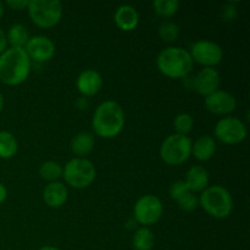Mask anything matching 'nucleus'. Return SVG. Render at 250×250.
I'll list each match as a JSON object with an SVG mask.
<instances>
[{
    "label": "nucleus",
    "mask_w": 250,
    "mask_h": 250,
    "mask_svg": "<svg viewBox=\"0 0 250 250\" xmlns=\"http://www.w3.org/2000/svg\"><path fill=\"white\" fill-rule=\"evenodd\" d=\"M28 0H7L6 5L11 7L12 10H17V11H21V10L26 9L28 6Z\"/></svg>",
    "instance_id": "nucleus-29"
},
{
    "label": "nucleus",
    "mask_w": 250,
    "mask_h": 250,
    "mask_svg": "<svg viewBox=\"0 0 250 250\" xmlns=\"http://www.w3.org/2000/svg\"><path fill=\"white\" fill-rule=\"evenodd\" d=\"M2 107H4V97H2V94L0 93V112H1Z\"/></svg>",
    "instance_id": "nucleus-34"
},
{
    "label": "nucleus",
    "mask_w": 250,
    "mask_h": 250,
    "mask_svg": "<svg viewBox=\"0 0 250 250\" xmlns=\"http://www.w3.org/2000/svg\"><path fill=\"white\" fill-rule=\"evenodd\" d=\"M193 61L189 51L178 46H167L159 53L156 65L163 75L170 78H185L192 72Z\"/></svg>",
    "instance_id": "nucleus-3"
},
{
    "label": "nucleus",
    "mask_w": 250,
    "mask_h": 250,
    "mask_svg": "<svg viewBox=\"0 0 250 250\" xmlns=\"http://www.w3.org/2000/svg\"><path fill=\"white\" fill-rule=\"evenodd\" d=\"M31 72V59L22 48H9L0 54V81L7 85H19Z\"/></svg>",
    "instance_id": "nucleus-2"
},
{
    "label": "nucleus",
    "mask_w": 250,
    "mask_h": 250,
    "mask_svg": "<svg viewBox=\"0 0 250 250\" xmlns=\"http://www.w3.org/2000/svg\"><path fill=\"white\" fill-rule=\"evenodd\" d=\"M194 126V120H193L192 115L187 114V112H181L173 120V127L176 129L177 134H183L187 136Z\"/></svg>",
    "instance_id": "nucleus-25"
},
{
    "label": "nucleus",
    "mask_w": 250,
    "mask_h": 250,
    "mask_svg": "<svg viewBox=\"0 0 250 250\" xmlns=\"http://www.w3.org/2000/svg\"><path fill=\"white\" fill-rule=\"evenodd\" d=\"M29 32L27 27L22 23H15L9 28L6 34L7 43L11 48H22L24 49L27 42L29 41Z\"/></svg>",
    "instance_id": "nucleus-20"
},
{
    "label": "nucleus",
    "mask_w": 250,
    "mask_h": 250,
    "mask_svg": "<svg viewBox=\"0 0 250 250\" xmlns=\"http://www.w3.org/2000/svg\"><path fill=\"white\" fill-rule=\"evenodd\" d=\"M199 205L215 219H226L233 210V199L229 189L219 185L207 187L199 198Z\"/></svg>",
    "instance_id": "nucleus-4"
},
{
    "label": "nucleus",
    "mask_w": 250,
    "mask_h": 250,
    "mask_svg": "<svg viewBox=\"0 0 250 250\" xmlns=\"http://www.w3.org/2000/svg\"><path fill=\"white\" fill-rule=\"evenodd\" d=\"M154 243H155V237L148 227H141L134 232L132 244L136 250H151Z\"/></svg>",
    "instance_id": "nucleus-21"
},
{
    "label": "nucleus",
    "mask_w": 250,
    "mask_h": 250,
    "mask_svg": "<svg viewBox=\"0 0 250 250\" xmlns=\"http://www.w3.org/2000/svg\"><path fill=\"white\" fill-rule=\"evenodd\" d=\"M76 85L83 97H93L102 89L103 78L98 71L89 68L80 73L76 81Z\"/></svg>",
    "instance_id": "nucleus-14"
},
{
    "label": "nucleus",
    "mask_w": 250,
    "mask_h": 250,
    "mask_svg": "<svg viewBox=\"0 0 250 250\" xmlns=\"http://www.w3.org/2000/svg\"><path fill=\"white\" fill-rule=\"evenodd\" d=\"M216 150V143L212 137L205 136L199 137L194 143L192 144V154L197 160L208 161L214 156Z\"/></svg>",
    "instance_id": "nucleus-18"
},
{
    "label": "nucleus",
    "mask_w": 250,
    "mask_h": 250,
    "mask_svg": "<svg viewBox=\"0 0 250 250\" xmlns=\"http://www.w3.org/2000/svg\"><path fill=\"white\" fill-rule=\"evenodd\" d=\"M6 45H7L6 34H5V32L0 28V54L4 53V51L6 50Z\"/></svg>",
    "instance_id": "nucleus-31"
},
{
    "label": "nucleus",
    "mask_w": 250,
    "mask_h": 250,
    "mask_svg": "<svg viewBox=\"0 0 250 250\" xmlns=\"http://www.w3.org/2000/svg\"><path fill=\"white\" fill-rule=\"evenodd\" d=\"M38 250H60L58 248H55V247H50V246H45V247H42V248H39Z\"/></svg>",
    "instance_id": "nucleus-33"
},
{
    "label": "nucleus",
    "mask_w": 250,
    "mask_h": 250,
    "mask_svg": "<svg viewBox=\"0 0 250 250\" xmlns=\"http://www.w3.org/2000/svg\"><path fill=\"white\" fill-rule=\"evenodd\" d=\"M205 107L215 115H227L236 110L237 100L226 90H216L205 97Z\"/></svg>",
    "instance_id": "nucleus-12"
},
{
    "label": "nucleus",
    "mask_w": 250,
    "mask_h": 250,
    "mask_svg": "<svg viewBox=\"0 0 250 250\" xmlns=\"http://www.w3.org/2000/svg\"><path fill=\"white\" fill-rule=\"evenodd\" d=\"M183 182L192 193L203 192L209 185V173L203 166H192L186 173Z\"/></svg>",
    "instance_id": "nucleus-17"
},
{
    "label": "nucleus",
    "mask_w": 250,
    "mask_h": 250,
    "mask_svg": "<svg viewBox=\"0 0 250 250\" xmlns=\"http://www.w3.org/2000/svg\"><path fill=\"white\" fill-rule=\"evenodd\" d=\"M193 61H197L205 67H214L217 63L221 62L224 58V50L221 45L211 41L202 39L195 42L189 51Z\"/></svg>",
    "instance_id": "nucleus-10"
},
{
    "label": "nucleus",
    "mask_w": 250,
    "mask_h": 250,
    "mask_svg": "<svg viewBox=\"0 0 250 250\" xmlns=\"http://www.w3.org/2000/svg\"><path fill=\"white\" fill-rule=\"evenodd\" d=\"M215 136L222 143L234 146L246 139L247 127L237 117H224L215 126Z\"/></svg>",
    "instance_id": "nucleus-9"
},
{
    "label": "nucleus",
    "mask_w": 250,
    "mask_h": 250,
    "mask_svg": "<svg viewBox=\"0 0 250 250\" xmlns=\"http://www.w3.org/2000/svg\"><path fill=\"white\" fill-rule=\"evenodd\" d=\"M177 204L185 211H194L199 207V198L194 193L188 192L177 200Z\"/></svg>",
    "instance_id": "nucleus-27"
},
{
    "label": "nucleus",
    "mask_w": 250,
    "mask_h": 250,
    "mask_svg": "<svg viewBox=\"0 0 250 250\" xmlns=\"http://www.w3.org/2000/svg\"><path fill=\"white\" fill-rule=\"evenodd\" d=\"M97 170L94 164L85 158L71 159L62 167V177L70 187L76 189L87 188L94 182Z\"/></svg>",
    "instance_id": "nucleus-5"
},
{
    "label": "nucleus",
    "mask_w": 250,
    "mask_h": 250,
    "mask_svg": "<svg viewBox=\"0 0 250 250\" xmlns=\"http://www.w3.org/2000/svg\"><path fill=\"white\" fill-rule=\"evenodd\" d=\"M114 21L116 26L122 31H133L139 23V14L136 7L131 6V5H121L115 11Z\"/></svg>",
    "instance_id": "nucleus-15"
},
{
    "label": "nucleus",
    "mask_w": 250,
    "mask_h": 250,
    "mask_svg": "<svg viewBox=\"0 0 250 250\" xmlns=\"http://www.w3.org/2000/svg\"><path fill=\"white\" fill-rule=\"evenodd\" d=\"M134 219L143 227L156 224L163 216V203L153 194H146L137 200L133 209Z\"/></svg>",
    "instance_id": "nucleus-8"
},
{
    "label": "nucleus",
    "mask_w": 250,
    "mask_h": 250,
    "mask_svg": "<svg viewBox=\"0 0 250 250\" xmlns=\"http://www.w3.org/2000/svg\"><path fill=\"white\" fill-rule=\"evenodd\" d=\"M19 143L11 132L0 131V159H11L16 155Z\"/></svg>",
    "instance_id": "nucleus-22"
},
{
    "label": "nucleus",
    "mask_w": 250,
    "mask_h": 250,
    "mask_svg": "<svg viewBox=\"0 0 250 250\" xmlns=\"http://www.w3.org/2000/svg\"><path fill=\"white\" fill-rule=\"evenodd\" d=\"M94 136L89 132H80L71 141V150L78 158L88 155L94 148Z\"/></svg>",
    "instance_id": "nucleus-19"
},
{
    "label": "nucleus",
    "mask_w": 250,
    "mask_h": 250,
    "mask_svg": "<svg viewBox=\"0 0 250 250\" xmlns=\"http://www.w3.org/2000/svg\"><path fill=\"white\" fill-rule=\"evenodd\" d=\"M32 22L41 28H51L60 22L63 6L59 0H31L27 6Z\"/></svg>",
    "instance_id": "nucleus-6"
},
{
    "label": "nucleus",
    "mask_w": 250,
    "mask_h": 250,
    "mask_svg": "<svg viewBox=\"0 0 250 250\" xmlns=\"http://www.w3.org/2000/svg\"><path fill=\"white\" fill-rule=\"evenodd\" d=\"M236 7L233 6V4H227L224 9V16L226 17L227 20H232L234 16H236Z\"/></svg>",
    "instance_id": "nucleus-30"
},
{
    "label": "nucleus",
    "mask_w": 250,
    "mask_h": 250,
    "mask_svg": "<svg viewBox=\"0 0 250 250\" xmlns=\"http://www.w3.org/2000/svg\"><path fill=\"white\" fill-rule=\"evenodd\" d=\"M221 77L216 68L204 67L197 73L193 80V88L200 95L208 97L211 93L219 90Z\"/></svg>",
    "instance_id": "nucleus-13"
},
{
    "label": "nucleus",
    "mask_w": 250,
    "mask_h": 250,
    "mask_svg": "<svg viewBox=\"0 0 250 250\" xmlns=\"http://www.w3.org/2000/svg\"><path fill=\"white\" fill-rule=\"evenodd\" d=\"M24 50L31 60L36 62H45L55 55V44L45 36H34L27 42Z\"/></svg>",
    "instance_id": "nucleus-11"
},
{
    "label": "nucleus",
    "mask_w": 250,
    "mask_h": 250,
    "mask_svg": "<svg viewBox=\"0 0 250 250\" xmlns=\"http://www.w3.org/2000/svg\"><path fill=\"white\" fill-rule=\"evenodd\" d=\"M39 176L44 181L56 182L60 177H62V166L53 160H48L39 166Z\"/></svg>",
    "instance_id": "nucleus-23"
},
{
    "label": "nucleus",
    "mask_w": 250,
    "mask_h": 250,
    "mask_svg": "<svg viewBox=\"0 0 250 250\" xmlns=\"http://www.w3.org/2000/svg\"><path fill=\"white\" fill-rule=\"evenodd\" d=\"M92 126L95 133L102 138L109 139L119 136L125 126L124 109L114 100L103 102L95 109Z\"/></svg>",
    "instance_id": "nucleus-1"
},
{
    "label": "nucleus",
    "mask_w": 250,
    "mask_h": 250,
    "mask_svg": "<svg viewBox=\"0 0 250 250\" xmlns=\"http://www.w3.org/2000/svg\"><path fill=\"white\" fill-rule=\"evenodd\" d=\"M192 154V141L183 134H171L160 146V156L167 165L176 166L186 163Z\"/></svg>",
    "instance_id": "nucleus-7"
},
{
    "label": "nucleus",
    "mask_w": 250,
    "mask_h": 250,
    "mask_svg": "<svg viewBox=\"0 0 250 250\" xmlns=\"http://www.w3.org/2000/svg\"><path fill=\"white\" fill-rule=\"evenodd\" d=\"M2 15H4V4L0 1V19L2 17Z\"/></svg>",
    "instance_id": "nucleus-35"
},
{
    "label": "nucleus",
    "mask_w": 250,
    "mask_h": 250,
    "mask_svg": "<svg viewBox=\"0 0 250 250\" xmlns=\"http://www.w3.org/2000/svg\"><path fill=\"white\" fill-rule=\"evenodd\" d=\"M7 198V190L2 183H0V204L4 203Z\"/></svg>",
    "instance_id": "nucleus-32"
},
{
    "label": "nucleus",
    "mask_w": 250,
    "mask_h": 250,
    "mask_svg": "<svg viewBox=\"0 0 250 250\" xmlns=\"http://www.w3.org/2000/svg\"><path fill=\"white\" fill-rule=\"evenodd\" d=\"M188 192H190V190L188 189L187 186H186V183L183 182V181H177V182L173 183L170 187V189H168V194H170V197L172 198L173 200H176V202Z\"/></svg>",
    "instance_id": "nucleus-28"
},
{
    "label": "nucleus",
    "mask_w": 250,
    "mask_h": 250,
    "mask_svg": "<svg viewBox=\"0 0 250 250\" xmlns=\"http://www.w3.org/2000/svg\"><path fill=\"white\" fill-rule=\"evenodd\" d=\"M68 197V190L63 183L50 182L43 189V200L50 208H60L66 203Z\"/></svg>",
    "instance_id": "nucleus-16"
},
{
    "label": "nucleus",
    "mask_w": 250,
    "mask_h": 250,
    "mask_svg": "<svg viewBox=\"0 0 250 250\" xmlns=\"http://www.w3.org/2000/svg\"><path fill=\"white\" fill-rule=\"evenodd\" d=\"M159 36L165 42L177 41L180 36V27L172 21H165L159 26Z\"/></svg>",
    "instance_id": "nucleus-26"
},
{
    "label": "nucleus",
    "mask_w": 250,
    "mask_h": 250,
    "mask_svg": "<svg viewBox=\"0 0 250 250\" xmlns=\"http://www.w3.org/2000/svg\"><path fill=\"white\" fill-rule=\"evenodd\" d=\"M153 7L159 16L168 19L177 14L180 9V1L178 0H155L153 2Z\"/></svg>",
    "instance_id": "nucleus-24"
}]
</instances>
